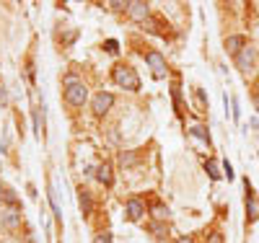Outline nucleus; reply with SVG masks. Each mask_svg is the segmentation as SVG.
I'll return each instance as SVG.
<instances>
[{
    "label": "nucleus",
    "instance_id": "nucleus-18",
    "mask_svg": "<svg viewBox=\"0 0 259 243\" xmlns=\"http://www.w3.org/2000/svg\"><path fill=\"white\" fill-rule=\"evenodd\" d=\"M75 83H80L75 73H68V75H65V88H68V85H75Z\"/></svg>",
    "mask_w": 259,
    "mask_h": 243
},
{
    "label": "nucleus",
    "instance_id": "nucleus-5",
    "mask_svg": "<svg viewBox=\"0 0 259 243\" xmlns=\"http://www.w3.org/2000/svg\"><path fill=\"white\" fill-rule=\"evenodd\" d=\"M112 104H114V93H109V91H101V93H96V99H94V114H106L112 109Z\"/></svg>",
    "mask_w": 259,
    "mask_h": 243
},
{
    "label": "nucleus",
    "instance_id": "nucleus-7",
    "mask_svg": "<svg viewBox=\"0 0 259 243\" xmlns=\"http://www.w3.org/2000/svg\"><path fill=\"white\" fill-rule=\"evenodd\" d=\"M127 13L133 16L135 21H143V24H145L148 16H150V8H148V3H130L127 6Z\"/></svg>",
    "mask_w": 259,
    "mask_h": 243
},
{
    "label": "nucleus",
    "instance_id": "nucleus-24",
    "mask_svg": "<svg viewBox=\"0 0 259 243\" xmlns=\"http://www.w3.org/2000/svg\"><path fill=\"white\" fill-rule=\"evenodd\" d=\"M177 243H192V240H189V238H179Z\"/></svg>",
    "mask_w": 259,
    "mask_h": 243
},
{
    "label": "nucleus",
    "instance_id": "nucleus-20",
    "mask_svg": "<svg viewBox=\"0 0 259 243\" xmlns=\"http://www.w3.org/2000/svg\"><path fill=\"white\" fill-rule=\"evenodd\" d=\"M94 243H112V235H109V233H99Z\"/></svg>",
    "mask_w": 259,
    "mask_h": 243
},
{
    "label": "nucleus",
    "instance_id": "nucleus-17",
    "mask_svg": "<svg viewBox=\"0 0 259 243\" xmlns=\"http://www.w3.org/2000/svg\"><path fill=\"white\" fill-rule=\"evenodd\" d=\"M205 168L210 171L212 179H221V173H218V163H215V161H207V163H205Z\"/></svg>",
    "mask_w": 259,
    "mask_h": 243
},
{
    "label": "nucleus",
    "instance_id": "nucleus-14",
    "mask_svg": "<svg viewBox=\"0 0 259 243\" xmlns=\"http://www.w3.org/2000/svg\"><path fill=\"white\" fill-rule=\"evenodd\" d=\"M246 212H249V220H256V217H259V210H256L254 197H249V200H246Z\"/></svg>",
    "mask_w": 259,
    "mask_h": 243
},
{
    "label": "nucleus",
    "instance_id": "nucleus-15",
    "mask_svg": "<svg viewBox=\"0 0 259 243\" xmlns=\"http://www.w3.org/2000/svg\"><path fill=\"white\" fill-rule=\"evenodd\" d=\"M168 215H171V212H168V207H163V205H156V207H153V217H156V220H161V223H163V220H166Z\"/></svg>",
    "mask_w": 259,
    "mask_h": 243
},
{
    "label": "nucleus",
    "instance_id": "nucleus-12",
    "mask_svg": "<svg viewBox=\"0 0 259 243\" xmlns=\"http://www.w3.org/2000/svg\"><path fill=\"white\" fill-rule=\"evenodd\" d=\"M50 205H52V210H55V217L62 220V210H60V202H57V191H55V186H50Z\"/></svg>",
    "mask_w": 259,
    "mask_h": 243
},
{
    "label": "nucleus",
    "instance_id": "nucleus-19",
    "mask_svg": "<svg viewBox=\"0 0 259 243\" xmlns=\"http://www.w3.org/2000/svg\"><path fill=\"white\" fill-rule=\"evenodd\" d=\"M104 47H106V50H109V55H117V50H119V44H117L114 39H109V41H106V44H104Z\"/></svg>",
    "mask_w": 259,
    "mask_h": 243
},
{
    "label": "nucleus",
    "instance_id": "nucleus-21",
    "mask_svg": "<svg viewBox=\"0 0 259 243\" xmlns=\"http://www.w3.org/2000/svg\"><path fill=\"white\" fill-rule=\"evenodd\" d=\"M210 243H223V235H221V233H212V235H210Z\"/></svg>",
    "mask_w": 259,
    "mask_h": 243
},
{
    "label": "nucleus",
    "instance_id": "nucleus-16",
    "mask_svg": "<svg viewBox=\"0 0 259 243\" xmlns=\"http://www.w3.org/2000/svg\"><path fill=\"white\" fill-rule=\"evenodd\" d=\"M192 135H194V137H200V140H205V142L210 145V137H207V132H205L202 127H192Z\"/></svg>",
    "mask_w": 259,
    "mask_h": 243
},
{
    "label": "nucleus",
    "instance_id": "nucleus-23",
    "mask_svg": "<svg viewBox=\"0 0 259 243\" xmlns=\"http://www.w3.org/2000/svg\"><path fill=\"white\" fill-rule=\"evenodd\" d=\"M254 106H256V112H259V93L254 96Z\"/></svg>",
    "mask_w": 259,
    "mask_h": 243
},
{
    "label": "nucleus",
    "instance_id": "nucleus-2",
    "mask_svg": "<svg viewBox=\"0 0 259 243\" xmlns=\"http://www.w3.org/2000/svg\"><path fill=\"white\" fill-rule=\"evenodd\" d=\"M85 99H89V91H85L83 83H75V85L65 88V101H68L70 106H83Z\"/></svg>",
    "mask_w": 259,
    "mask_h": 243
},
{
    "label": "nucleus",
    "instance_id": "nucleus-3",
    "mask_svg": "<svg viewBox=\"0 0 259 243\" xmlns=\"http://www.w3.org/2000/svg\"><path fill=\"white\" fill-rule=\"evenodd\" d=\"M145 62L150 65V70H153V75H156V78H163V75L168 73L163 55H161V52H156V50H150V52L145 55Z\"/></svg>",
    "mask_w": 259,
    "mask_h": 243
},
{
    "label": "nucleus",
    "instance_id": "nucleus-6",
    "mask_svg": "<svg viewBox=\"0 0 259 243\" xmlns=\"http://www.w3.org/2000/svg\"><path fill=\"white\" fill-rule=\"evenodd\" d=\"M223 44H226V52H231L233 57H236V55H241V52L246 50V39H244L241 34H236V36H228V39H226Z\"/></svg>",
    "mask_w": 259,
    "mask_h": 243
},
{
    "label": "nucleus",
    "instance_id": "nucleus-11",
    "mask_svg": "<svg viewBox=\"0 0 259 243\" xmlns=\"http://www.w3.org/2000/svg\"><path fill=\"white\" fill-rule=\"evenodd\" d=\"M78 197H80V210H83V215H89V212H91V194L80 189Z\"/></svg>",
    "mask_w": 259,
    "mask_h": 243
},
{
    "label": "nucleus",
    "instance_id": "nucleus-13",
    "mask_svg": "<svg viewBox=\"0 0 259 243\" xmlns=\"http://www.w3.org/2000/svg\"><path fill=\"white\" fill-rule=\"evenodd\" d=\"M34 129H36V135H41V129H45V112H34Z\"/></svg>",
    "mask_w": 259,
    "mask_h": 243
},
{
    "label": "nucleus",
    "instance_id": "nucleus-4",
    "mask_svg": "<svg viewBox=\"0 0 259 243\" xmlns=\"http://www.w3.org/2000/svg\"><path fill=\"white\" fill-rule=\"evenodd\" d=\"M236 65H239V70H241V73L254 70V68H256V52H254L251 47H246L241 55H236Z\"/></svg>",
    "mask_w": 259,
    "mask_h": 243
},
{
    "label": "nucleus",
    "instance_id": "nucleus-22",
    "mask_svg": "<svg viewBox=\"0 0 259 243\" xmlns=\"http://www.w3.org/2000/svg\"><path fill=\"white\" fill-rule=\"evenodd\" d=\"M223 168H226V176H228V179H233V168H231V163H226Z\"/></svg>",
    "mask_w": 259,
    "mask_h": 243
},
{
    "label": "nucleus",
    "instance_id": "nucleus-9",
    "mask_svg": "<svg viewBox=\"0 0 259 243\" xmlns=\"http://www.w3.org/2000/svg\"><path fill=\"white\" fill-rule=\"evenodd\" d=\"M96 179H99L104 186H109V184L114 181V176H112V166H109V163L99 166V168H96Z\"/></svg>",
    "mask_w": 259,
    "mask_h": 243
},
{
    "label": "nucleus",
    "instance_id": "nucleus-10",
    "mask_svg": "<svg viewBox=\"0 0 259 243\" xmlns=\"http://www.w3.org/2000/svg\"><path fill=\"white\" fill-rule=\"evenodd\" d=\"M18 223H21L18 210H8V212H3V225H6V228H16Z\"/></svg>",
    "mask_w": 259,
    "mask_h": 243
},
{
    "label": "nucleus",
    "instance_id": "nucleus-1",
    "mask_svg": "<svg viewBox=\"0 0 259 243\" xmlns=\"http://www.w3.org/2000/svg\"><path fill=\"white\" fill-rule=\"evenodd\" d=\"M114 80L124 88V91H140V78L133 68H124V65L114 68Z\"/></svg>",
    "mask_w": 259,
    "mask_h": 243
},
{
    "label": "nucleus",
    "instance_id": "nucleus-8",
    "mask_svg": "<svg viewBox=\"0 0 259 243\" xmlns=\"http://www.w3.org/2000/svg\"><path fill=\"white\" fill-rule=\"evenodd\" d=\"M145 215V210H143V205H140V200L138 197H133V200H127V220H133V223H138V220Z\"/></svg>",
    "mask_w": 259,
    "mask_h": 243
}]
</instances>
